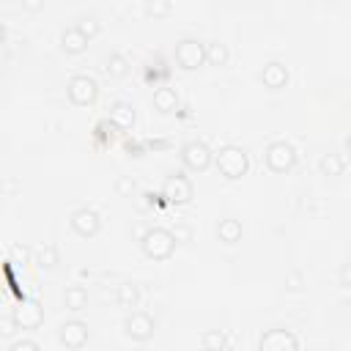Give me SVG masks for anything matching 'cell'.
<instances>
[{"label":"cell","instance_id":"2e32d148","mask_svg":"<svg viewBox=\"0 0 351 351\" xmlns=\"http://www.w3.org/2000/svg\"><path fill=\"white\" fill-rule=\"evenodd\" d=\"M107 121H110L115 129H132V123H134V107H132V101H123V99L112 101Z\"/></svg>","mask_w":351,"mask_h":351},{"label":"cell","instance_id":"7402d4cb","mask_svg":"<svg viewBox=\"0 0 351 351\" xmlns=\"http://www.w3.org/2000/svg\"><path fill=\"white\" fill-rule=\"evenodd\" d=\"M228 60H230L228 44H222V41H208L206 44V63L208 66H228Z\"/></svg>","mask_w":351,"mask_h":351},{"label":"cell","instance_id":"4fadbf2b","mask_svg":"<svg viewBox=\"0 0 351 351\" xmlns=\"http://www.w3.org/2000/svg\"><path fill=\"white\" fill-rule=\"evenodd\" d=\"M258 77H261V82H263L269 90H280V88L288 85L291 71H288V66H285L282 60H269V63H263V69H261Z\"/></svg>","mask_w":351,"mask_h":351},{"label":"cell","instance_id":"d6a6232c","mask_svg":"<svg viewBox=\"0 0 351 351\" xmlns=\"http://www.w3.org/2000/svg\"><path fill=\"white\" fill-rule=\"evenodd\" d=\"M173 236H176V241H189L192 230H189L186 225H181V228H176V230H173Z\"/></svg>","mask_w":351,"mask_h":351},{"label":"cell","instance_id":"8992f818","mask_svg":"<svg viewBox=\"0 0 351 351\" xmlns=\"http://www.w3.org/2000/svg\"><path fill=\"white\" fill-rule=\"evenodd\" d=\"M66 96L71 104L77 107H88L96 101L99 96V82L90 77V74H74L69 82H66Z\"/></svg>","mask_w":351,"mask_h":351},{"label":"cell","instance_id":"83f0119b","mask_svg":"<svg viewBox=\"0 0 351 351\" xmlns=\"http://www.w3.org/2000/svg\"><path fill=\"white\" fill-rule=\"evenodd\" d=\"M302 288H304V274L296 271V269H291L285 274V291H302Z\"/></svg>","mask_w":351,"mask_h":351},{"label":"cell","instance_id":"9a60e30c","mask_svg":"<svg viewBox=\"0 0 351 351\" xmlns=\"http://www.w3.org/2000/svg\"><path fill=\"white\" fill-rule=\"evenodd\" d=\"M151 104H154V110L162 112V115L176 112V110H178V93H176V88H170V85H156V90H154V96H151Z\"/></svg>","mask_w":351,"mask_h":351},{"label":"cell","instance_id":"7c38bea8","mask_svg":"<svg viewBox=\"0 0 351 351\" xmlns=\"http://www.w3.org/2000/svg\"><path fill=\"white\" fill-rule=\"evenodd\" d=\"M11 321L16 329H38L44 324V307L36 299H25L19 307H14Z\"/></svg>","mask_w":351,"mask_h":351},{"label":"cell","instance_id":"d6986e66","mask_svg":"<svg viewBox=\"0 0 351 351\" xmlns=\"http://www.w3.org/2000/svg\"><path fill=\"white\" fill-rule=\"evenodd\" d=\"M101 71H104L110 80H121V77L129 74V60H126L121 52H110V55L104 58V63H101Z\"/></svg>","mask_w":351,"mask_h":351},{"label":"cell","instance_id":"4316f807","mask_svg":"<svg viewBox=\"0 0 351 351\" xmlns=\"http://www.w3.org/2000/svg\"><path fill=\"white\" fill-rule=\"evenodd\" d=\"M38 340H30V337H16L8 343V351H38Z\"/></svg>","mask_w":351,"mask_h":351},{"label":"cell","instance_id":"ac0fdd59","mask_svg":"<svg viewBox=\"0 0 351 351\" xmlns=\"http://www.w3.org/2000/svg\"><path fill=\"white\" fill-rule=\"evenodd\" d=\"M63 307L66 310H71V313H80V310H85L88 307V291L82 288V285H66L63 288Z\"/></svg>","mask_w":351,"mask_h":351},{"label":"cell","instance_id":"ffe728a7","mask_svg":"<svg viewBox=\"0 0 351 351\" xmlns=\"http://www.w3.org/2000/svg\"><path fill=\"white\" fill-rule=\"evenodd\" d=\"M318 170H321L324 176H329V178L343 176V173H346V159H343V154H337V151L324 154V156L318 159Z\"/></svg>","mask_w":351,"mask_h":351},{"label":"cell","instance_id":"3957f363","mask_svg":"<svg viewBox=\"0 0 351 351\" xmlns=\"http://www.w3.org/2000/svg\"><path fill=\"white\" fill-rule=\"evenodd\" d=\"M162 197L173 206H186L195 197V184L184 170H173L162 184Z\"/></svg>","mask_w":351,"mask_h":351},{"label":"cell","instance_id":"d4e9b609","mask_svg":"<svg viewBox=\"0 0 351 351\" xmlns=\"http://www.w3.org/2000/svg\"><path fill=\"white\" fill-rule=\"evenodd\" d=\"M173 11V0H145V14L154 19H165Z\"/></svg>","mask_w":351,"mask_h":351},{"label":"cell","instance_id":"ba28073f","mask_svg":"<svg viewBox=\"0 0 351 351\" xmlns=\"http://www.w3.org/2000/svg\"><path fill=\"white\" fill-rule=\"evenodd\" d=\"M154 332H156V321L143 310H134L123 321V335L129 340H134V343H148L154 337Z\"/></svg>","mask_w":351,"mask_h":351},{"label":"cell","instance_id":"8fae6325","mask_svg":"<svg viewBox=\"0 0 351 351\" xmlns=\"http://www.w3.org/2000/svg\"><path fill=\"white\" fill-rule=\"evenodd\" d=\"M258 348L261 351H296L299 348V337L293 332H288V329L274 326V329H266L261 335Z\"/></svg>","mask_w":351,"mask_h":351},{"label":"cell","instance_id":"44dd1931","mask_svg":"<svg viewBox=\"0 0 351 351\" xmlns=\"http://www.w3.org/2000/svg\"><path fill=\"white\" fill-rule=\"evenodd\" d=\"M115 302L121 304V307H137L140 304V285H134V282H121L118 288H115Z\"/></svg>","mask_w":351,"mask_h":351},{"label":"cell","instance_id":"cb8c5ba5","mask_svg":"<svg viewBox=\"0 0 351 351\" xmlns=\"http://www.w3.org/2000/svg\"><path fill=\"white\" fill-rule=\"evenodd\" d=\"M200 346L203 348H225L228 346V337H225V332L222 329H206L203 335H200Z\"/></svg>","mask_w":351,"mask_h":351},{"label":"cell","instance_id":"277c9868","mask_svg":"<svg viewBox=\"0 0 351 351\" xmlns=\"http://www.w3.org/2000/svg\"><path fill=\"white\" fill-rule=\"evenodd\" d=\"M173 60H176L184 71H195V69H200V66L206 63V44L186 36V38L176 41V47H173Z\"/></svg>","mask_w":351,"mask_h":351},{"label":"cell","instance_id":"9c48e42d","mask_svg":"<svg viewBox=\"0 0 351 351\" xmlns=\"http://www.w3.org/2000/svg\"><path fill=\"white\" fill-rule=\"evenodd\" d=\"M69 225H71V230H74L77 236L88 239V236H96V233L101 230V217H99L96 208H90V206H80V208L71 211Z\"/></svg>","mask_w":351,"mask_h":351},{"label":"cell","instance_id":"1f68e13d","mask_svg":"<svg viewBox=\"0 0 351 351\" xmlns=\"http://www.w3.org/2000/svg\"><path fill=\"white\" fill-rule=\"evenodd\" d=\"M348 285H351V266L343 263L340 266V288H348Z\"/></svg>","mask_w":351,"mask_h":351},{"label":"cell","instance_id":"e575fe53","mask_svg":"<svg viewBox=\"0 0 351 351\" xmlns=\"http://www.w3.org/2000/svg\"><path fill=\"white\" fill-rule=\"evenodd\" d=\"M3 41H5V25L0 22V44H3Z\"/></svg>","mask_w":351,"mask_h":351},{"label":"cell","instance_id":"d590c367","mask_svg":"<svg viewBox=\"0 0 351 351\" xmlns=\"http://www.w3.org/2000/svg\"><path fill=\"white\" fill-rule=\"evenodd\" d=\"M324 3H329V5H335V3H337V0H324Z\"/></svg>","mask_w":351,"mask_h":351},{"label":"cell","instance_id":"836d02e7","mask_svg":"<svg viewBox=\"0 0 351 351\" xmlns=\"http://www.w3.org/2000/svg\"><path fill=\"white\" fill-rule=\"evenodd\" d=\"M16 326H14V321L8 318V321H0V335H11Z\"/></svg>","mask_w":351,"mask_h":351},{"label":"cell","instance_id":"7a4b0ae2","mask_svg":"<svg viewBox=\"0 0 351 351\" xmlns=\"http://www.w3.org/2000/svg\"><path fill=\"white\" fill-rule=\"evenodd\" d=\"M176 244H178V241H176L173 230L159 228V225L148 228V230L143 233V239H140V247H143L145 258H151V261H167V258L176 252Z\"/></svg>","mask_w":351,"mask_h":351},{"label":"cell","instance_id":"4dcf8cb0","mask_svg":"<svg viewBox=\"0 0 351 351\" xmlns=\"http://www.w3.org/2000/svg\"><path fill=\"white\" fill-rule=\"evenodd\" d=\"M11 255H14L16 261H22V263H25V261L30 258V247H25V244H14V247H11Z\"/></svg>","mask_w":351,"mask_h":351},{"label":"cell","instance_id":"e0dca14e","mask_svg":"<svg viewBox=\"0 0 351 351\" xmlns=\"http://www.w3.org/2000/svg\"><path fill=\"white\" fill-rule=\"evenodd\" d=\"M241 222L239 219H233V217H222L219 222H217V239L222 241V244H239L241 241Z\"/></svg>","mask_w":351,"mask_h":351},{"label":"cell","instance_id":"484cf974","mask_svg":"<svg viewBox=\"0 0 351 351\" xmlns=\"http://www.w3.org/2000/svg\"><path fill=\"white\" fill-rule=\"evenodd\" d=\"M77 27H80V33H85L88 38H93V36L101 30V22H99L96 16H80V19H77Z\"/></svg>","mask_w":351,"mask_h":351},{"label":"cell","instance_id":"52a82bcc","mask_svg":"<svg viewBox=\"0 0 351 351\" xmlns=\"http://www.w3.org/2000/svg\"><path fill=\"white\" fill-rule=\"evenodd\" d=\"M181 162L186 170H195V173H203L211 167L214 162V151L203 143V140H186L181 145Z\"/></svg>","mask_w":351,"mask_h":351},{"label":"cell","instance_id":"30bf717a","mask_svg":"<svg viewBox=\"0 0 351 351\" xmlns=\"http://www.w3.org/2000/svg\"><path fill=\"white\" fill-rule=\"evenodd\" d=\"M58 343L69 351H77L88 343V324L80 321V318H69L58 326Z\"/></svg>","mask_w":351,"mask_h":351},{"label":"cell","instance_id":"603a6c76","mask_svg":"<svg viewBox=\"0 0 351 351\" xmlns=\"http://www.w3.org/2000/svg\"><path fill=\"white\" fill-rule=\"evenodd\" d=\"M60 263V252L55 244H41L36 247V266L38 269H55Z\"/></svg>","mask_w":351,"mask_h":351},{"label":"cell","instance_id":"6da1fadb","mask_svg":"<svg viewBox=\"0 0 351 351\" xmlns=\"http://www.w3.org/2000/svg\"><path fill=\"white\" fill-rule=\"evenodd\" d=\"M214 165H217V170H219L225 178L236 181V178H241V176L250 170V156H247V151H244L241 145L228 143V145H222V148L214 154Z\"/></svg>","mask_w":351,"mask_h":351},{"label":"cell","instance_id":"5b68a950","mask_svg":"<svg viewBox=\"0 0 351 351\" xmlns=\"http://www.w3.org/2000/svg\"><path fill=\"white\" fill-rule=\"evenodd\" d=\"M263 162L271 173H288L296 165V148L288 140H271L263 151Z\"/></svg>","mask_w":351,"mask_h":351},{"label":"cell","instance_id":"f1b7e54d","mask_svg":"<svg viewBox=\"0 0 351 351\" xmlns=\"http://www.w3.org/2000/svg\"><path fill=\"white\" fill-rule=\"evenodd\" d=\"M115 192H118V195H132V192H134V178L118 176V178H115Z\"/></svg>","mask_w":351,"mask_h":351},{"label":"cell","instance_id":"f546056e","mask_svg":"<svg viewBox=\"0 0 351 351\" xmlns=\"http://www.w3.org/2000/svg\"><path fill=\"white\" fill-rule=\"evenodd\" d=\"M19 3H22V8L27 14H38V11H44V3L47 0H19Z\"/></svg>","mask_w":351,"mask_h":351},{"label":"cell","instance_id":"5bb4252c","mask_svg":"<svg viewBox=\"0 0 351 351\" xmlns=\"http://www.w3.org/2000/svg\"><path fill=\"white\" fill-rule=\"evenodd\" d=\"M88 36L85 33H80V27L77 25H71V27H66L63 33H60V49L66 52V55H80V52H85L88 49Z\"/></svg>","mask_w":351,"mask_h":351}]
</instances>
